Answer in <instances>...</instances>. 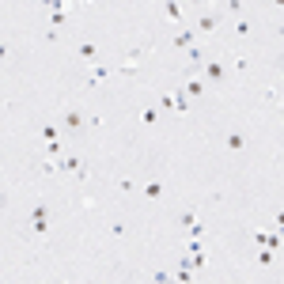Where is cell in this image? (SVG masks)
I'll use <instances>...</instances> for the list:
<instances>
[{"label": "cell", "instance_id": "1", "mask_svg": "<svg viewBox=\"0 0 284 284\" xmlns=\"http://www.w3.org/2000/svg\"><path fill=\"white\" fill-rule=\"evenodd\" d=\"M87 125H91V117H87L80 106H68V110L61 114V133H68V136H80Z\"/></svg>", "mask_w": 284, "mask_h": 284}, {"label": "cell", "instance_id": "2", "mask_svg": "<svg viewBox=\"0 0 284 284\" xmlns=\"http://www.w3.org/2000/svg\"><path fill=\"white\" fill-rule=\"evenodd\" d=\"M57 171H68V174H76V182H87V163H84V155H57Z\"/></svg>", "mask_w": 284, "mask_h": 284}, {"label": "cell", "instance_id": "3", "mask_svg": "<svg viewBox=\"0 0 284 284\" xmlns=\"http://www.w3.org/2000/svg\"><path fill=\"white\" fill-rule=\"evenodd\" d=\"M201 76H205V84H228V65L224 61H205L201 65Z\"/></svg>", "mask_w": 284, "mask_h": 284}, {"label": "cell", "instance_id": "4", "mask_svg": "<svg viewBox=\"0 0 284 284\" xmlns=\"http://www.w3.org/2000/svg\"><path fill=\"white\" fill-rule=\"evenodd\" d=\"M220 19H224V12H201L197 23H193V31H197V34H212L220 27Z\"/></svg>", "mask_w": 284, "mask_h": 284}, {"label": "cell", "instance_id": "5", "mask_svg": "<svg viewBox=\"0 0 284 284\" xmlns=\"http://www.w3.org/2000/svg\"><path fill=\"white\" fill-rule=\"evenodd\" d=\"M254 242L269 250H280V231H254Z\"/></svg>", "mask_w": 284, "mask_h": 284}, {"label": "cell", "instance_id": "6", "mask_svg": "<svg viewBox=\"0 0 284 284\" xmlns=\"http://www.w3.org/2000/svg\"><path fill=\"white\" fill-rule=\"evenodd\" d=\"M224 148H228V152H242V148H247V136H242L239 129H231L228 136H224Z\"/></svg>", "mask_w": 284, "mask_h": 284}, {"label": "cell", "instance_id": "7", "mask_svg": "<svg viewBox=\"0 0 284 284\" xmlns=\"http://www.w3.org/2000/svg\"><path fill=\"white\" fill-rule=\"evenodd\" d=\"M114 76H125V80H136V76H140V65H136V61H121V65H114Z\"/></svg>", "mask_w": 284, "mask_h": 284}, {"label": "cell", "instance_id": "8", "mask_svg": "<svg viewBox=\"0 0 284 284\" xmlns=\"http://www.w3.org/2000/svg\"><path fill=\"white\" fill-rule=\"evenodd\" d=\"M140 193H144L148 201H159L163 193H167V186H163V182H144V186H140Z\"/></svg>", "mask_w": 284, "mask_h": 284}, {"label": "cell", "instance_id": "9", "mask_svg": "<svg viewBox=\"0 0 284 284\" xmlns=\"http://www.w3.org/2000/svg\"><path fill=\"white\" fill-rule=\"evenodd\" d=\"M163 12H167L171 23H182V12H186V8H182V0H163Z\"/></svg>", "mask_w": 284, "mask_h": 284}, {"label": "cell", "instance_id": "10", "mask_svg": "<svg viewBox=\"0 0 284 284\" xmlns=\"http://www.w3.org/2000/svg\"><path fill=\"white\" fill-rule=\"evenodd\" d=\"M76 57H80V61H87V65H91L95 57H99V50H95V42H76Z\"/></svg>", "mask_w": 284, "mask_h": 284}, {"label": "cell", "instance_id": "11", "mask_svg": "<svg viewBox=\"0 0 284 284\" xmlns=\"http://www.w3.org/2000/svg\"><path fill=\"white\" fill-rule=\"evenodd\" d=\"M106 76H114V68H110V65H95L91 76H87V87H95L99 80H106Z\"/></svg>", "mask_w": 284, "mask_h": 284}, {"label": "cell", "instance_id": "12", "mask_svg": "<svg viewBox=\"0 0 284 284\" xmlns=\"http://www.w3.org/2000/svg\"><path fill=\"white\" fill-rule=\"evenodd\" d=\"M174 46H178V50H190V46H197V31H178V34H174Z\"/></svg>", "mask_w": 284, "mask_h": 284}, {"label": "cell", "instance_id": "13", "mask_svg": "<svg viewBox=\"0 0 284 284\" xmlns=\"http://www.w3.org/2000/svg\"><path fill=\"white\" fill-rule=\"evenodd\" d=\"M182 91L190 95V99H201V95H205V80H186V84H182Z\"/></svg>", "mask_w": 284, "mask_h": 284}, {"label": "cell", "instance_id": "14", "mask_svg": "<svg viewBox=\"0 0 284 284\" xmlns=\"http://www.w3.org/2000/svg\"><path fill=\"white\" fill-rule=\"evenodd\" d=\"M50 216H53V209H50L46 201H38L34 209H31V220H50Z\"/></svg>", "mask_w": 284, "mask_h": 284}, {"label": "cell", "instance_id": "15", "mask_svg": "<svg viewBox=\"0 0 284 284\" xmlns=\"http://www.w3.org/2000/svg\"><path fill=\"white\" fill-rule=\"evenodd\" d=\"M190 103H193V99H190V95H186L182 87H178V91H174V110H178V114H186V110H190Z\"/></svg>", "mask_w": 284, "mask_h": 284}, {"label": "cell", "instance_id": "16", "mask_svg": "<svg viewBox=\"0 0 284 284\" xmlns=\"http://www.w3.org/2000/svg\"><path fill=\"white\" fill-rule=\"evenodd\" d=\"M273 261H277V250H269V247H261V250H258V266H261V269H269V266H273Z\"/></svg>", "mask_w": 284, "mask_h": 284}, {"label": "cell", "instance_id": "17", "mask_svg": "<svg viewBox=\"0 0 284 284\" xmlns=\"http://www.w3.org/2000/svg\"><path fill=\"white\" fill-rule=\"evenodd\" d=\"M42 155H50V159H57V155H65V148H61V140H46V148H42Z\"/></svg>", "mask_w": 284, "mask_h": 284}, {"label": "cell", "instance_id": "18", "mask_svg": "<svg viewBox=\"0 0 284 284\" xmlns=\"http://www.w3.org/2000/svg\"><path fill=\"white\" fill-rule=\"evenodd\" d=\"M140 121H144V125H155V121H159V110H155V106H144V110H140Z\"/></svg>", "mask_w": 284, "mask_h": 284}, {"label": "cell", "instance_id": "19", "mask_svg": "<svg viewBox=\"0 0 284 284\" xmlns=\"http://www.w3.org/2000/svg\"><path fill=\"white\" fill-rule=\"evenodd\" d=\"M68 23V12L65 8H57V12H50V27H65Z\"/></svg>", "mask_w": 284, "mask_h": 284}, {"label": "cell", "instance_id": "20", "mask_svg": "<svg viewBox=\"0 0 284 284\" xmlns=\"http://www.w3.org/2000/svg\"><path fill=\"white\" fill-rule=\"evenodd\" d=\"M38 171H42L46 178H50V174H57V159H50V155H46V159H42V167H38Z\"/></svg>", "mask_w": 284, "mask_h": 284}, {"label": "cell", "instance_id": "21", "mask_svg": "<svg viewBox=\"0 0 284 284\" xmlns=\"http://www.w3.org/2000/svg\"><path fill=\"white\" fill-rule=\"evenodd\" d=\"M31 231L34 235H46V231H50V220H31Z\"/></svg>", "mask_w": 284, "mask_h": 284}, {"label": "cell", "instance_id": "22", "mask_svg": "<svg viewBox=\"0 0 284 284\" xmlns=\"http://www.w3.org/2000/svg\"><path fill=\"white\" fill-rule=\"evenodd\" d=\"M250 31H254V27H250V19H247V15H242V19H239V23H235V34H250Z\"/></svg>", "mask_w": 284, "mask_h": 284}, {"label": "cell", "instance_id": "23", "mask_svg": "<svg viewBox=\"0 0 284 284\" xmlns=\"http://www.w3.org/2000/svg\"><path fill=\"white\" fill-rule=\"evenodd\" d=\"M42 136H46V140H57V136H61V125H46Z\"/></svg>", "mask_w": 284, "mask_h": 284}, {"label": "cell", "instance_id": "24", "mask_svg": "<svg viewBox=\"0 0 284 284\" xmlns=\"http://www.w3.org/2000/svg\"><path fill=\"white\" fill-rule=\"evenodd\" d=\"M186 250H190V254H205V242L201 239H190V242H186Z\"/></svg>", "mask_w": 284, "mask_h": 284}, {"label": "cell", "instance_id": "25", "mask_svg": "<svg viewBox=\"0 0 284 284\" xmlns=\"http://www.w3.org/2000/svg\"><path fill=\"white\" fill-rule=\"evenodd\" d=\"M224 12H231V15H239V12H242V0H228V4H224Z\"/></svg>", "mask_w": 284, "mask_h": 284}, {"label": "cell", "instance_id": "26", "mask_svg": "<svg viewBox=\"0 0 284 284\" xmlns=\"http://www.w3.org/2000/svg\"><path fill=\"white\" fill-rule=\"evenodd\" d=\"M42 8H50V12H57V8H65V0H38Z\"/></svg>", "mask_w": 284, "mask_h": 284}, {"label": "cell", "instance_id": "27", "mask_svg": "<svg viewBox=\"0 0 284 284\" xmlns=\"http://www.w3.org/2000/svg\"><path fill=\"white\" fill-rule=\"evenodd\" d=\"M231 65L239 68V72H247V68H250V61H247V57H231Z\"/></svg>", "mask_w": 284, "mask_h": 284}, {"label": "cell", "instance_id": "28", "mask_svg": "<svg viewBox=\"0 0 284 284\" xmlns=\"http://www.w3.org/2000/svg\"><path fill=\"white\" fill-rule=\"evenodd\" d=\"M159 106L163 110H174V95H159Z\"/></svg>", "mask_w": 284, "mask_h": 284}, {"label": "cell", "instance_id": "29", "mask_svg": "<svg viewBox=\"0 0 284 284\" xmlns=\"http://www.w3.org/2000/svg\"><path fill=\"white\" fill-rule=\"evenodd\" d=\"M186 4H190V8H209L212 0H182V8H186Z\"/></svg>", "mask_w": 284, "mask_h": 284}, {"label": "cell", "instance_id": "30", "mask_svg": "<svg viewBox=\"0 0 284 284\" xmlns=\"http://www.w3.org/2000/svg\"><path fill=\"white\" fill-rule=\"evenodd\" d=\"M12 57V50H8V42H0V61H8Z\"/></svg>", "mask_w": 284, "mask_h": 284}, {"label": "cell", "instance_id": "31", "mask_svg": "<svg viewBox=\"0 0 284 284\" xmlns=\"http://www.w3.org/2000/svg\"><path fill=\"white\" fill-rule=\"evenodd\" d=\"M269 4H273V8H280V4H284V0H269Z\"/></svg>", "mask_w": 284, "mask_h": 284}, {"label": "cell", "instance_id": "32", "mask_svg": "<svg viewBox=\"0 0 284 284\" xmlns=\"http://www.w3.org/2000/svg\"><path fill=\"white\" fill-rule=\"evenodd\" d=\"M0 205H8V197H4V190H0Z\"/></svg>", "mask_w": 284, "mask_h": 284}, {"label": "cell", "instance_id": "33", "mask_svg": "<svg viewBox=\"0 0 284 284\" xmlns=\"http://www.w3.org/2000/svg\"><path fill=\"white\" fill-rule=\"evenodd\" d=\"M84 4H95V0H84Z\"/></svg>", "mask_w": 284, "mask_h": 284}]
</instances>
